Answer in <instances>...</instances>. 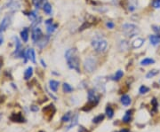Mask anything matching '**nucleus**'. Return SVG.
Wrapping results in <instances>:
<instances>
[{"instance_id": "1", "label": "nucleus", "mask_w": 160, "mask_h": 132, "mask_svg": "<svg viewBox=\"0 0 160 132\" xmlns=\"http://www.w3.org/2000/svg\"><path fill=\"white\" fill-rule=\"evenodd\" d=\"M65 58H66L67 62L69 67L71 69H75L77 72H80V68H79V66H80V60H79V58L77 55V51L75 48H72V49H69L66 53H65Z\"/></svg>"}, {"instance_id": "2", "label": "nucleus", "mask_w": 160, "mask_h": 132, "mask_svg": "<svg viewBox=\"0 0 160 132\" xmlns=\"http://www.w3.org/2000/svg\"><path fill=\"white\" fill-rule=\"evenodd\" d=\"M122 29H123V32L125 33V35L128 36V37H133V36L136 35L140 32L139 28L134 24H124L122 26Z\"/></svg>"}, {"instance_id": "3", "label": "nucleus", "mask_w": 160, "mask_h": 132, "mask_svg": "<svg viewBox=\"0 0 160 132\" xmlns=\"http://www.w3.org/2000/svg\"><path fill=\"white\" fill-rule=\"evenodd\" d=\"M92 46L94 48V50H95L97 53H103L107 49L108 43L104 39L97 37L92 41Z\"/></svg>"}, {"instance_id": "4", "label": "nucleus", "mask_w": 160, "mask_h": 132, "mask_svg": "<svg viewBox=\"0 0 160 132\" xmlns=\"http://www.w3.org/2000/svg\"><path fill=\"white\" fill-rule=\"evenodd\" d=\"M84 68L86 72L92 73L96 68V61L94 60L93 58H86L85 60V63H84Z\"/></svg>"}, {"instance_id": "5", "label": "nucleus", "mask_w": 160, "mask_h": 132, "mask_svg": "<svg viewBox=\"0 0 160 132\" xmlns=\"http://www.w3.org/2000/svg\"><path fill=\"white\" fill-rule=\"evenodd\" d=\"M42 36L43 35H42L41 29L39 28H35L32 31V40L36 43V42H38Z\"/></svg>"}, {"instance_id": "6", "label": "nucleus", "mask_w": 160, "mask_h": 132, "mask_svg": "<svg viewBox=\"0 0 160 132\" xmlns=\"http://www.w3.org/2000/svg\"><path fill=\"white\" fill-rule=\"evenodd\" d=\"M10 120L12 121H14V122H24L25 121V119L24 117L22 116L20 113H18V114H13L11 116H10Z\"/></svg>"}, {"instance_id": "7", "label": "nucleus", "mask_w": 160, "mask_h": 132, "mask_svg": "<svg viewBox=\"0 0 160 132\" xmlns=\"http://www.w3.org/2000/svg\"><path fill=\"white\" fill-rule=\"evenodd\" d=\"M10 23H11V20H10V18H9L8 16L5 17V18L3 19V20H2V22L0 23V32L5 31V29L9 27Z\"/></svg>"}, {"instance_id": "8", "label": "nucleus", "mask_w": 160, "mask_h": 132, "mask_svg": "<svg viewBox=\"0 0 160 132\" xmlns=\"http://www.w3.org/2000/svg\"><path fill=\"white\" fill-rule=\"evenodd\" d=\"M26 56L28 57V58L30 61H32L33 63H36V54H35V51L32 48L28 49Z\"/></svg>"}, {"instance_id": "9", "label": "nucleus", "mask_w": 160, "mask_h": 132, "mask_svg": "<svg viewBox=\"0 0 160 132\" xmlns=\"http://www.w3.org/2000/svg\"><path fill=\"white\" fill-rule=\"evenodd\" d=\"M132 114H133V110H129V111H127L125 114V116L123 117V122L125 123H129L131 121H132Z\"/></svg>"}, {"instance_id": "10", "label": "nucleus", "mask_w": 160, "mask_h": 132, "mask_svg": "<svg viewBox=\"0 0 160 132\" xmlns=\"http://www.w3.org/2000/svg\"><path fill=\"white\" fill-rule=\"evenodd\" d=\"M60 85V83L57 82V81H54V80H51L49 82V86H50V89L52 90L53 91L56 92L57 90H58V87Z\"/></svg>"}, {"instance_id": "11", "label": "nucleus", "mask_w": 160, "mask_h": 132, "mask_svg": "<svg viewBox=\"0 0 160 132\" xmlns=\"http://www.w3.org/2000/svg\"><path fill=\"white\" fill-rule=\"evenodd\" d=\"M143 43H144V39L142 38H137L135 39L133 43H132V45L134 49H137V48H140L143 45Z\"/></svg>"}, {"instance_id": "12", "label": "nucleus", "mask_w": 160, "mask_h": 132, "mask_svg": "<svg viewBox=\"0 0 160 132\" xmlns=\"http://www.w3.org/2000/svg\"><path fill=\"white\" fill-rule=\"evenodd\" d=\"M131 102H132V100H131V98L128 96V95H123L121 97V103L125 106H129L131 104Z\"/></svg>"}, {"instance_id": "13", "label": "nucleus", "mask_w": 160, "mask_h": 132, "mask_svg": "<svg viewBox=\"0 0 160 132\" xmlns=\"http://www.w3.org/2000/svg\"><path fill=\"white\" fill-rule=\"evenodd\" d=\"M20 36H21V39L24 43H27L28 40V28H24L23 30L20 32Z\"/></svg>"}, {"instance_id": "14", "label": "nucleus", "mask_w": 160, "mask_h": 132, "mask_svg": "<svg viewBox=\"0 0 160 132\" xmlns=\"http://www.w3.org/2000/svg\"><path fill=\"white\" fill-rule=\"evenodd\" d=\"M47 42H48V37H47V36H46V37H45V36H42V37L38 41V46L41 49H43L44 47L46 45Z\"/></svg>"}, {"instance_id": "15", "label": "nucleus", "mask_w": 160, "mask_h": 132, "mask_svg": "<svg viewBox=\"0 0 160 132\" xmlns=\"http://www.w3.org/2000/svg\"><path fill=\"white\" fill-rule=\"evenodd\" d=\"M77 122H78V114H76L73 117H72V119H71V122H70V124L68 126V129H70L71 128H73V127H75L77 124Z\"/></svg>"}, {"instance_id": "16", "label": "nucleus", "mask_w": 160, "mask_h": 132, "mask_svg": "<svg viewBox=\"0 0 160 132\" xmlns=\"http://www.w3.org/2000/svg\"><path fill=\"white\" fill-rule=\"evenodd\" d=\"M32 76H33V68L28 67L24 73V78H25V80H28L32 77Z\"/></svg>"}, {"instance_id": "17", "label": "nucleus", "mask_w": 160, "mask_h": 132, "mask_svg": "<svg viewBox=\"0 0 160 132\" xmlns=\"http://www.w3.org/2000/svg\"><path fill=\"white\" fill-rule=\"evenodd\" d=\"M149 41L153 45H157L160 43V36L159 35H150Z\"/></svg>"}, {"instance_id": "18", "label": "nucleus", "mask_w": 160, "mask_h": 132, "mask_svg": "<svg viewBox=\"0 0 160 132\" xmlns=\"http://www.w3.org/2000/svg\"><path fill=\"white\" fill-rule=\"evenodd\" d=\"M155 63V60L153 58H146L142 60L141 61V66H149V65H151V64H154Z\"/></svg>"}, {"instance_id": "19", "label": "nucleus", "mask_w": 160, "mask_h": 132, "mask_svg": "<svg viewBox=\"0 0 160 132\" xmlns=\"http://www.w3.org/2000/svg\"><path fill=\"white\" fill-rule=\"evenodd\" d=\"M123 76H124V72L122 70H118L115 74V76L112 77V80H114V81H119Z\"/></svg>"}, {"instance_id": "20", "label": "nucleus", "mask_w": 160, "mask_h": 132, "mask_svg": "<svg viewBox=\"0 0 160 132\" xmlns=\"http://www.w3.org/2000/svg\"><path fill=\"white\" fill-rule=\"evenodd\" d=\"M62 89H63V91L65 92V93H69V92H71V91H73V88H72L69 83H63V85H62Z\"/></svg>"}, {"instance_id": "21", "label": "nucleus", "mask_w": 160, "mask_h": 132, "mask_svg": "<svg viewBox=\"0 0 160 132\" xmlns=\"http://www.w3.org/2000/svg\"><path fill=\"white\" fill-rule=\"evenodd\" d=\"M106 114L110 119H111L112 117L114 116V110L111 108V106H107V108H106Z\"/></svg>"}, {"instance_id": "22", "label": "nucleus", "mask_w": 160, "mask_h": 132, "mask_svg": "<svg viewBox=\"0 0 160 132\" xmlns=\"http://www.w3.org/2000/svg\"><path fill=\"white\" fill-rule=\"evenodd\" d=\"M43 9H44V12H45L46 13L50 14L51 12H52V5H51L49 3H46V4L44 5Z\"/></svg>"}, {"instance_id": "23", "label": "nucleus", "mask_w": 160, "mask_h": 132, "mask_svg": "<svg viewBox=\"0 0 160 132\" xmlns=\"http://www.w3.org/2000/svg\"><path fill=\"white\" fill-rule=\"evenodd\" d=\"M54 105H50V106H47L46 107H44L43 111H44V113H45V114H53L54 112V111L52 112V109H54Z\"/></svg>"}, {"instance_id": "24", "label": "nucleus", "mask_w": 160, "mask_h": 132, "mask_svg": "<svg viewBox=\"0 0 160 132\" xmlns=\"http://www.w3.org/2000/svg\"><path fill=\"white\" fill-rule=\"evenodd\" d=\"M104 120V114H99L98 116L94 117L93 120V123H99L100 121H102Z\"/></svg>"}, {"instance_id": "25", "label": "nucleus", "mask_w": 160, "mask_h": 132, "mask_svg": "<svg viewBox=\"0 0 160 132\" xmlns=\"http://www.w3.org/2000/svg\"><path fill=\"white\" fill-rule=\"evenodd\" d=\"M159 73V71L158 70H156V69H154V70H151V71H149L148 74L146 75V78H148V79H149V78H151V77H154V76H156L157 74Z\"/></svg>"}, {"instance_id": "26", "label": "nucleus", "mask_w": 160, "mask_h": 132, "mask_svg": "<svg viewBox=\"0 0 160 132\" xmlns=\"http://www.w3.org/2000/svg\"><path fill=\"white\" fill-rule=\"evenodd\" d=\"M70 118H71V112H68L67 114H65L62 118H61V121L63 122H67V121H70Z\"/></svg>"}, {"instance_id": "27", "label": "nucleus", "mask_w": 160, "mask_h": 132, "mask_svg": "<svg viewBox=\"0 0 160 132\" xmlns=\"http://www.w3.org/2000/svg\"><path fill=\"white\" fill-rule=\"evenodd\" d=\"M149 91V88H148L147 86H145V85H142L140 87V89H139V92L140 94L143 95V94H146L147 92Z\"/></svg>"}, {"instance_id": "28", "label": "nucleus", "mask_w": 160, "mask_h": 132, "mask_svg": "<svg viewBox=\"0 0 160 132\" xmlns=\"http://www.w3.org/2000/svg\"><path fill=\"white\" fill-rule=\"evenodd\" d=\"M151 105H152V106H153V111L156 112L157 109V106H158V103H157V99H155V98L152 99V100H151Z\"/></svg>"}, {"instance_id": "29", "label": "nucleus", "mask_w": 160, "mask_h": 132, "mask_svg": "<svg viewBox=\"0 0 160 132\" xmlns=\"http://www.w3.org/2000/svg\"><path fill=\"white\" fill-rule=\"evenodd\" d=\"M56 28H57V25L56 24H51V25H48V27H47V31L49 32V33H53L55 29H56Z\"/></svg>"}, {"instance_id": "30", "label": "nucleus", "mask_w": 160, "mask_h": 132, "mask_svg": "<svg viewBox=\"0 0 160 132\" xmlns=\"http://www.w3.org/2000/svg\"><path fill=\"white\" fill-rule=\"evenodd\" d=\"M32 2H33V5H35V7L39 8L43 3V0H32Z\"/></svg>"}, {"instance_id": "31", "label": "nucleus", "mask_w": 160, "mask_h": 132, "mask_svg": "<svg viewBox=\"0 0 160 132\" xmlns=\"http://www.w3.org/2000/svg\"><path fill=\"white\" fill-rule=\"evenodd\" d=\"M153 30L157 34V35H159L160 36V27H157V26H153Z\"/></svg>"}, {"instance_id": "32", "label": "nucleus", "mask_w": 160, "mask_h": 132, "mask_svg": "<svg viewBox=\"0 0 160 132\" xmlns=\"http://www.w3.org/2000/svg\"><path fill=\"white\" fill-rule=\"evenodd\" d=\"M153 6L155 7V8H160V1H158V0H155V1L153 2Z\"/></svg>"}, {"instance_id": "33", "label": "nucleus", "mask_w": 160, "mask_h": 132, "mask_svg": "<svg viewBox=\"0 0 160 132\" xmlns=\"http://www.w3.org/2000/svg\"><path fill=\"white\" fill-rule=\"evenodd\" d=\"M106 26H107L108 28H113L115 25H114V23L112 22V21H108V22H107Z\"/></svg>"}, {"instance_id": "34", "label": "nucleus", "mask_w": 160, "mask_h": 132, "mask_svg": "<svg viewBox=\"0 0 160 132\" xmlns=\"http://www.w3.org/2000/svg\"><path fill=\"white\" fill-rule=\"evenodd\" d=\"M30 109H31V111H33V112L38 111V107L37 106H32L30 107Z\"/></svg>"}, {"instance_id": "35", "label": "nucleus", "mask_w": 160, "mask_h": 132, "mask_svg": "<svg viewBox=\"0 0 160 132\" xmlns=\"http://www.w3.org/2000/svg\"><path fill=\"white\" fill-rule=\"evenodd\" d=\"M46 23L47 25H51V24H53V20H52V19H49V20H47L46 21Z\"/></svg>"}, {"instance_id": "36", "label": "nucleus", "mask_w": 160, "mask_h": 132, "mask_svg": "<svg viewBox=\"0 0 160 132\" xmlns=\"http://www.w3.org/2000/svg\"><path fill=\"white\" fill-rule=\"evenodd\" d=\"M3 43V35L2 32H0V45H1Z\"/></svg>"}, {"instance_id": "37", "label": "nucleus", "mask_w": 160, "mask_h": 132, "mask_svg": "<svg viewBox=\"0 0 160 132\" xmlns=\"http://www.w3.org/2000/svg\"><path fill=\"white\" fill-rule=\"evenodd\" d=\"M41 63H42V65H43V67H45V68L46 67V63H45V62H44V60H41Z\"/></svg>"}, {"instance_id": "38", "label": "nucleus", "mask_w": 160, "mask_h": 132, "mask_svg": "<svg viewBox=\"0 0 160 132\" xmlns=\"http://www.w3.org/2000/svg\"><path fill=\"white\" fill-rule=\"evenodd\" d=\"M1 68H2V61L0 60V70H1Z\"/></svg>"}, {"instance_id": "39", "label": "nucleus", "mask_w": 160, "mask_h": 132, "mask_svg": "<svg viewBox=\"0 0 160 132\" xmlns=\"http://www.w3.org/2000/svg\"><path fill=\"white\" fill-rule=\"evenodd\" d=\"M40 132H44V131H40Z\"/></svg>"}, {"instance_id": "40", "label": "nucleus", "mask_w": 160, "mask_h": 132, "mask_svg": "<svg viewBox=\"0 0 160 132\" xmlns=\"http://www.w3.org/2000/svg\"><path fill=\"white\" fill-rule=\"evenodd\" d=\"M158 1H160V0H158Z\"/></svg>"}]
</instances>
